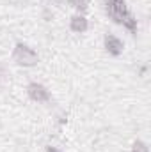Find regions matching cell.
I'll use <instances>...</instances> for the list:
<instances>
[{
  "label": "cell",
  "mask_w": 151,
  "mask_h": 152,
  "mask_svg": "<svg viewBox=\"0 0 151 152\" xmlns=\"http://www.w3.org/2000/svg\"><path fill=\"white\" fill-rule=\"evenodd\" d=\"M70 28H71V32H75V34H84V32L89 28V21H87V18H85L84 14H75V16H71V20H70Z\"/></svg>",
  "instance_id": "obj_5"
},
{
  "label": "cell",
  "mask_w": 151,
  "mask_h": 152,
  "mask_svg": "<svg viewBox=\"0 0 151 152\" xmlns=\"http://www.w3.org/2000/svg\"><path fill=\"white\" fill-rule=\"evenodd\" d=\"M103 4H105V11L109 18L114 23L123 25L130 34H137V20L130 12L124 0H103Z\"/></svg>",
  "instance_id": "obj_1"
},
{
  "label": "cell",
  "mask_w": 151,
  "mask_h": 152,
  "mask_svg": "<svg viewBox=\"0 0 151 152\" xmlns=\"http://www.w3.org/2000/svg\"><path fill=\"white\" fill-rule=\"evenodd\" d=\"M0 80H2V69H0Z\"/></svg>",
  "instance_id": "obj_8"
},
{
  "label": "cell",
  "mask_w": 151,
  "mask_h": 152,
  "mask_svg": "<svg viewBox=\"0 0 151 152\" xmlns=\"http://www.w3.org/2000/svg\"><path fill=\"white\" fill-rule=\"evenodd\" d=\"M132 152H150V149L142 140H135L132 143Z\"/></svg>",
  "instance_id": "obj_7"
},
{
  "label": "cell",
  "mask_w": 151,
  "mask_h": 152,
  "mask_svg": "<svg viewBox=\"0 0 151 152\" xmlns=\"http://www.w3.org/2000/svg\"><path fill=\"white\" fill-rule=\"evenodd\" d=\"M103 48H105V51H107L109 55L119 57V55L123 53V50H124V42L117 37V36L107 34V36L103 37Z\"/></svg>",
  "instance_id": "obj_4"
},
{
  "label": "cell",
  "mask_w": 151,
  "mask_h": 152,
  "mask_svg": "<svg viewBox=\"0 0 151 152\" xmlns=\"http://www.w3.org/2000/svg\"><path fill=\"white\" fill-rule=\"evenodd\" d=\"M50 2H57V0H50Z\"/></svg>",
  "instance_id": "obj_9"
},
{
  "label": "cell",
  "mask_w": 151,
  "mask_h": 152,
  "mask_svg": "<svg viewBox=\"0 0 151 152\" xmlns=\"http://www.w3.org/2000/svg\"><path fill=\"white\" fill-rule=\"evenodd\" d=\"M27 96L34 101V103H48L52 99L50 96V90L43 85V83H38V81H32L27 85Z\"/></svg>",
  "instance_id": "obj_3"
},
{
  "label": "cell",
  "mask_w": 151,
  "mask_h": 152,
  "mask_svg": "<svg viewBox=\"0 0 151 152\" xmlns=\"http://www.w3.org/2000/svg\"><path fill=\"white\" fill-rule=\"evenodd\" d=\"M13 60L21 67H34L39 62V55L34 48L25 42H16L13 50Z\"/></svg>",
  "instance_id": "obj_2"
},
{
  "label": "cell",
  "mask_w": 151,
  "mask_h": 152,
  "mask_svg": "<svg viewBox=\"0 0 151 152\" xmlns=\"http://www.w3.org/2000/svg\"><path fill=\"white\" fill-rule=\"evenodd\" d=\"M73 9L78 11V14H84L87 9H89V0H66Z\"/></svg>",
  "instance_id": "obj_6"
}]
</instances>
